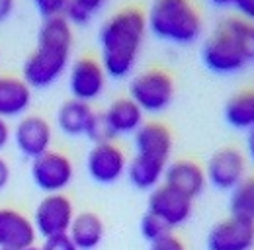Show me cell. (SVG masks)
Here are the masks:
<instances>
[{
    "label": "cell",
    "mask_w": 254,
    "mask_h": 250,
    "mask_svg": "<svg viewBox=\"0 0 254 250\" xmlns=\"http://www.w3.org/2000/svg\"><path fill=\"white\" fill-rule=\"evenodd\" d=\"M92 116H94V110H92L90 104L74 100V98H68L66 102H63L59 106L55 120H57V127L63 131L64 135L78 137V135L86 133Z\"/></svg>",
    "instance_id": "obj_20"
},
{
    "label": "cell",
    "mask_w": 254,
    "mask_h": 250,
    "mask_svg": "<svg viewBox=\"0 0 254 250\" xmlns=\"http://www.w3.org/2000/svg\"><path fill=\"white\" fill-rule=\"evenodd\" d=\"M72 201L64 193H47L33 211V229L43 239L66 235L74 219Z\"/></svg>",
    "instance_id": "obj_7"
},
{
    "label": "cell",
    "mask_w": 254,
    "mask_h": 250,
    "mask_svg": "<svg viewBox=\"0 0 254 250\" xmlns=\"http://www.w3.org/2000/svg\"><path fill=\"white\" fill-rule=\"evenodd\" d=\"M110 0H68L64 8V20L70 26H86L108 6Z\"/></svg>",
    "instance_id": "obj_25"
},
{
    "label": "cell",
    "mask_w": 254,
    "mask_h": 250,
    "mask_svg": "<svg viewBox=\"0 0 254 250\" xmlns=\"http://www.w3.org/2000/svg\"><path fill=\"white\" fill-rule=\"evenodd\" d=\"M33 184L45 193H63L74 180V164L61 151H47L32 160Z\"/></svg>",
    "instance_id": "obj_5"
},
{
    "label": "cell",
    "mask_w": 254,
    "mask_h": 250,
    "mask_svg": "<svg viewBox=\"0 0 254 250\" xmlns=\"http://www.w3.org/2000/svg\"><path fill=\"white\" fill-rule=\"evenodd\" d=\"M10 141H12V129L6 120H0V153L8 147Z\"/></svg>",
    "instance_id": "obj_34"
},
{
    "label": "cell",
    "mask_w": 254,
    "mask_h": 250,
    "mask_svg": "<svg viewBox=\"0 0 254 250\" xmlns=\"http://www.w3.org/2000/svg\"><path fill=\"white\" fill-rule=\"evenodd\" d=\"M219 28H223L235 39L247 62H254V22L241 16H229L219 24Z\"/></svg>",
    "instance_id": "obj_23"
},
{
    "label": "cell",
    "mask_w": 254,
    "mask_h": 250,
    "mask_svg": "<svg viewBox=\"0 0 254 250\" xmlns=\"http://www.w3.org/2000/svg\"><path fill=\"white\" fill-rule=\"evenodd\" d=\"M201 61L217 74H235L249 64L235 39L223 28H217L211 37L205 39L201 47Z\"/></svg>",
    "instance_id": "obj_8"
},
{
    "label": "cell",
    "mask_w": 254,
    "mask_h": 250,
    "mask_svg": "<svg viewBox=\"0 0 254 250\" xmlns=\"http://www.w3.org/2000/svg\"><path fill=\"white\" fill-rule=\"evenodd\" d=\"M12 139L16 143V149L26 158H37L43 153L51 151L53 143V127L51 124L35 114H26L18 120V124L12 131Z\"/></svg>",
    "instance_id": "obj_10"
},
{
    "label": "cell",
    "mask_w": 254,
    "mask_h": 250,
    "mask_svg": "<svg viewBox=\"0 0 254 250\" xmlns=\"http://www.w3.org/2000/svg\"><path fill=\"white\" fill-rule=\"evenodd\" d=\"M66 82H68V92L74 100L92 104L106 90L108 74L98 59L78 57L66 68Z\"/></svg>",
    "instance_id": "obj_6"
},
{
    "label": "cell",
    "mask_w": 254,
    "mask_h": 250,
    "mask_svg": "<svg viewBox=\"0 0 254 250\" xmlns=\"http://www.w3.org/2000/svg\"><path fill=\"white\" fill-rule=\"evenodd\" d=\"M205 178L217 189H233L247 176V156L235 147H223L207 160Z\"/></svg>",
    "instance_id": "obj_11"
},
{
    "label": "cell",
    "mask_w": 254,
    "mask_h": 250,
    "mask_svg": "<svg viewBox=\"0 0 254 250\" xmlns=\"http://www.w3.org/2000/svg\"><path fill=\"white\" fill-rule=\"evenodd\" d=\"M104 233L106 229L100 215H96L94 211H82L74 215L66 235L78 250H94L102 243Z\"/></svg>",
    "instance_id": "obj_19"
},
{
    "label": "cell",
    "mask_w": 254,
    "mask_h": 250,
    "mask_svg": "<svg viewBox=\"0 0 254 250\" xmlns=\"http://www.w3.org/2000/svg\"><path fill=\"white\" fill-rule=\"evenodd\" d=\"M247 149H249V156L253 158L254 162V129L249 131V139H247Z\"/></svg>",
    "instance_id": "obj_35"
},
{
    "label": "cell",
    "mask_w": 254,
    "mask_h": 250,
    "mask_svg": "<svg viewBox=\"0 0 254 250\" xmlns=\"http://www.w3.org/2000/svg\"><path fill=\"white\" fill-rule=\"evenodd\" d=\"M225 122L235 129H254V88H247L233 94L223 108Z\"/></svg>",
    "instance_id": "obj_22"
},
{
    "label": "cell",
    "mask_w": 254,
    "mask_h": 250,
    "mask_svg": "<svg viewBox=\"0 0 254 250\" xmlns=\"http://www.w3.org/2000/svg\"><path fill=\"white\" fill-rule=\"evenodd\" d=\"M162 180L166 186L188 195L190 199L201 195L205 189V184H207L203 166H199L197 162H193L190 158H178V160L168 162Z\"/></svg>",
    "instance_id": "obj_15"
},
{
    "label": "cell",
    "mask_w": 254,
    "mask_h": 250,
    "mask_svg": "<svg viewBox=\"0 0 254 250\" xmlns=\"http://www.w3.org/2000/svg\"><path fill=\"white\" fill-rule=\"evenodd\" d=\"M139 229H141L143 239H147L149 243H155V241H159V239H162V237H166V235L172 233V229H170L162 219H159L157 215H153V213H149V211L141 217Z\"/></svg>",
    "instance_id": "obj_27"
},
{
    "label": "cell",
    "mask_w": 254,
    "mask_h": 250,
    "mask_svg": "<svg viewBox=\"0 0 254 250\" xmlns=\"http://www.w3.org/2000/svg\"><path fill=\"white\" fill-rule=\"evenodd\" d=\"M168 162H162L157 158H149V156L135 155L127 162V178L137 189H155L160 186L162 178H164V170H166Z\"/></svg>",
    "instance_id": "obj_21"
},
{
    "label": "cell",
    "mask_w": 254,
    "mask_h": 250,
    "mask_svg": "<svg viewBox=\"0 0 254 250\" xmlns=\"http://www.w3.org/2000/svg\"><path fill=\"white\" fill-rule=\"evenodd\" d=\"M10 178H12V170H10V164L4 156H0V191L10 184Z\"/></svg>",
    "instance_id": "obj_33"
},
{
    "label": "cell",
    "mask_w": 254,
    "mask_h": 250,
    "mask_svg": "<svg viewBox=\"0 0 254 250\" xmlns=\"http://www.w3.org/2000/svg\"><path fill=\"white\" fill-rule=\"evenodd\" d=\"M176 94L174 78L162 68H147L129 82V98L143 114H160L170 108Z\"/></svg>",
    "instance_id": "obj_4"
},
{
    "label": "cell",
    "mask_w": 254,
    "mask_h": 250,
    "mask_svg": "<svg viewBox=\"0 0 254 250\" xmlns=\"http://www.w3.org/2000/svg\"><path fill=\"white\" fill-rule=\"evenodd\" d=\"M133 143H135V155L157 158L162 162H168L174 147V137L172 131L160 122H145L135 133H133Z\"/></svg>",
    "instance_id": "obj_16"
},
{
    "label": "cell",
    "mask_w": 254,
    "mask_h": 250,
    "mask_svg": "<svg viewBox=\"0 0 254 250\" xmlns=\"http://www.w3.org/2000/svg\"><path fill=\"white\" fill-rule=\"evenodd\" d=\"M104 116H106L108 124L114 129L116 135H131V133H135L141 125L145 124L143 110L129 96L116 98L104 110Z\"/></svg>",
    "instance_id": "obj_18"
},
{
    "label": "cell",
    "mask_w": 254,
    "mask_h": 250,
    "mask_svg": "<svg viewBox=\"0 0 254 250\" xmlns=\"http://www.w3.org/2000/svg\"><path fill=\"white\" fill-rule=\"evenodd\" d=\"M147 16V30L162 41L190 45L199 39L203 20L191 0H153Z\"/></svg>",
    "instance_id": "obj_3"
},
{
    "label": "cell",
    "mask_w": 254,
    "mask_h": 250,
    "mask_svg": "<svg viewBox=\"0 0 254 250\" xmlns=\"http://www.w3.org/2000/svg\"><path fill=\"white\" fill-rule=\"evenodd\" d=\"M92 143H110V141H114L118 135L114 133V129L110 127L108 124V120H106V116H104V112H94V116H92V120H90V124H88V129H86V133H84Z\"/></svg>",
    "instance_id": "obj_26"
},
{
    "label": "cell",
    "mask_w": 254,
    "mask_h": 250,
    "mask_svg": "<svg viewBox=\"0 0 254 250\" xmlns=\"http://www.w3.org/2000/svg\"><path fill=\"white\" fill-rule=\"evenodd\" d=\"M147 16L143 10L127 6L104 20L98 31L100 62L108 78H126L139 61L145 37Z\"/></svg>",
    "instance_id": "obj_1"
},
{
    "label": "cell",
    "mask_w": 254,
    "mask_h": 250,
    "mask_svg": "<svg viewBox=\"0 0 254 250\" xmlns=\"http://www.w3.org/2000/svg\"><path fill=\"white\" fill-rule=\"evenodd\" d=\"M193 199L188 195L172 189L166 184H160L155 189H151L149 195V213L162 219L170 229L184 225L191 215Z\"/></svg>",
    "instance_id": "obj_12"
},
{
    "label": "cell",
    "mask_w": 254,
    "mask_h": 250,
    "mask_svg": "<svg viewBox=\"0 0 254 250\" xmlns=\"http://www.w3.org/2000/svg\"><path fill=\"white\" fill-rule=\"evenodd\" d=\"M39 249L41 250H78L74 247V243L70 241L68 235H59V237L45 239V243H43Z\"/></svg>",
    "instance_id": "obj_30"
},
{
    "label": "cell",
    "mask_w": 254,
    "mask_h": 250,
    "mask_svg": "<svg viewBox=\"0 0 254 250\" xmlns=\"http://www.w3.org/2000/svg\"><path fill=\"white\" fill-rule=\"evenodd\" d=\"M32 219L12 207H0V250H26L35 243Z\"/></svg>",
    "instance_id": "obj_14"
},
{
    "label": "cell",
    "mask_w": 254,
    "mask_h": 250,
    "mask_svg": "<svg viewBox=\"0 0 254 250\" xmlns=\"http://www.w3.org/2000/svg\"><path fill=\"white\" fill-rule=\"evenodd\" d=\"M127 156L120 145L96 143L86 155V172L98 184H116L124 178L127 170Z\"/></svg>",
    "instance_id": "obj_9"
},
{
    "label": "cell",
    "mask_w": 254,
    "mask_h": 250,
    "mask_svg": "<svg viewBox=\"0 0 254 250\" xmlns=\"http://www.w3.org/2000/svg\"><path fill=\"white\" fill-rule=\"evenodd\" d=\"M14 12H16V0H0V24L10 20Z\"/></svg>",
    "instance_id": "obj_32"
},
{
    "label": "cell",
    "mask_w": 254,
    "mask_h": 250,
    "mask_svg": "<svg viewBox=\"0 0 254 250\" xmlns=\"http://www.w3.org/2000/svg\"><path fill=\"white\" fill-rule=\"evenodd\" d=\"M33 104L32 88L22 76L0 74V120H20Z\"/></svg>",
    "instance_id": "obj_17"
},
{
    "label": "cell",
    "mask_w": 254,
    "mask_h": 250,
    "mask_svg": "<svg viewBox=\"0 0 254 250\" xmlns=\"http://www.w3.org/2000/svg\"><path fill=\"white\" fill-rule=\"evenodd\" d=\"M149 250H186V247H184V243H182L178 237H174V235L170 233V235L162 237L159 241L151 243Z\"/></svg>",
    "instance_id": "obj_31"
},
{
    "label": "cell",
    "mask_w": 254,
    "mask_h": 250,
    "mask_svg": "<svg viewBox=\"0 0 254 250\" xmlns=\"http://www.w3.org/2000/svg\"><path fill=\"white\" fill-rule=\"evenodd\" d=\"M231 215L254 223V174L245 176L231 189Z\"/></svg>",
    "instance_id": "obj_24"
},
{
    "label": "cell",
    "mask_w": 254,
    "mask_h": 250,
    "mask_svg": "<svg viewBox=\"0 0 254 250\" xmlns=\"http://www.w3.org/2000/svg\"><path fill=\"white\" fill-rule=\"evenodd\" d=\"M72 41V26L64 20V16L47 18L41 22L37 45L22 66V78L32 90L53 86L66 72L70 64Z\"/></svg>",
    "instance_id": "obj_2"
},
{
    "label": "cell",
    "mask_w": 254,
    "mask_h": 250,
    "mask_svg": "<svg viewBox=\"0 0 254 250\" xmlns=\"http://www.w3.org/2000/svg\"><path fill=\"white\" fill-rule=\"evenodd\" d=\"M254 223L239 217L223 219L207 235V250H253Z\"/></svg>",
    "instance_id": "obj_13"
},
{
    "label": "cell",
    "mask_w": 254,
    "mask_h": 250,
    "mask_svg": "<svg viewBox=\"0 0 254 250\" xmlns=\"http://www.w3.org/2000/svg\"><path fill=\"white\" fill-rule=\"evenodd\" d=\"M66 2H68V0H33L35 8H37V12L43 16V20L63 16L64 8H66Z\"/></svg>",
    "instance_id": "obj_29"
},
{
    "label": "cell",
    "mask_w": 254,
    "mask_h": 250,
    "mask_svg": "<svg viewBox=\"0 0 254 250\" xmlns=\"http://www.w3.org/2000/svg\"><path fill=\"white\" fill-rule=\"evenodd\" d=\"M219 8H235L241 18L254 22V0H209Z\"/></svg>",
    "instance_id": "obj_28"
}]
</instances>
